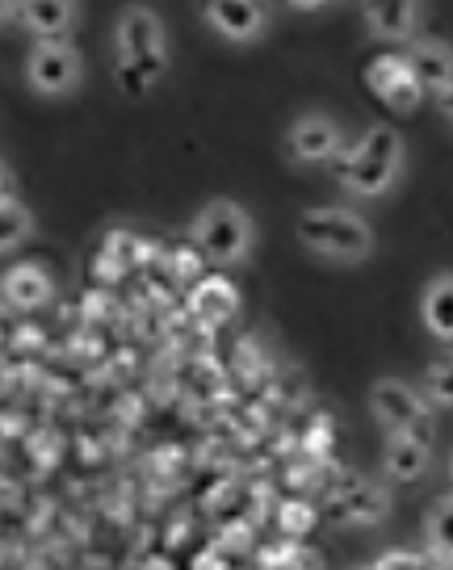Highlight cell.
Masks as SVG:
<instances>
[{"label":"cell","mask_w":453,"mask_h":570,"mask_svg":"<svg viewBox=\"0 0 453 570\" xmlns=\"http://www.w3.org/2000/svg\"><path fill=\"white\" fill-rule=\"evenodd\" d=\"M114 47H118V85L127 97H144L160 85V76L168 71V35L151 9H127L114 26Z\"/></svg>","instance_id":"6da1fadb"},{"label":"cell","mask_w":453,"mask_h":570,"mask_svg":"<svg viewBox=\"0 0 453 570\" xmlns=\"http://www.w3.org/2000/svg\"><path fill=\"white\" fill-rule=\"evenodd\" d=\"M403 160H407V147H403L400 130L391 126H370L362 139L341 151V168L336 177L348 194L357 197H382L386 189H395V180L403 173Z\"/></svg>","instance_id":"7a4b0ae2"},{"label":"cell","mask_w":453,"mask_h":570,"mask_svg":"<svg viewBox=\"0 0 453 570\" xmlns=\"http://www.w3.org/2000/svg\"><path fill=\"white\" fill-rule=\"evenodd\" d=\"M294 235L307 252L324 256V261H341V265L365 261L374 252V227L345 206H311L298 214Z\"/></svg>","instance_id":"3957f363"},{"label":"cell","mask_w":453,"mask_h":570,"mask_svg":"<svg viewBox=\"0 0 453 570\" xmlns=\"http://www.w3.org/2000/svg\"><path fill=\"white\" fill-rule=\"evenodd\" d=\"M194 244L206 261L215 265H239L248 248H253V218L239 210L236 202H210L201 206L198 218H194Z\"/></svg>","instance_id":"277c9868"},{"label":"cell","mask_w":453,"mask_h":570,"mask_svg":"<svg viewBox=\"0 0 453 570\" xmlns=\"http://www.w3.org/2000/svg\"><path fill=\"white\" fill-rule=\"evenodd\" d=\"M370 407H374L378 428H386L391 436L412 432V436L433 441V411H429L433 403H429L416 386L400 382V377H382V382H374V391H370Z\"/></svg>","instance_id":"5b68a950"},{"label":"cell","mask_w":453,"mask_h":570,"mask_svg":"<svg viewBox=\"0 0 453 570\" xmlns=\"http://www.w3.org/2000/svg\"><path fill=\"white\" fill-rule=\"evenodd\" d=\"M26 80L42 97H63L80 85V55L59 38V42H38L26 59Z\"/></svg>","instance_id":"8992f818"},{"label":"cell","mask_w":453,"mask_h":570,"mask_svg":"<svg viewBox=\"0 0 453 570\" xmlns=\"http://www.w3.org/2000/svg\"><path fill=\"white\" fill-rule=\"evenodd\" d=\"M345 151V130L327 114H303L290 126V156L303 164H324Z\"/></svg>","instance_id":"52a82bcc"},{"label":"cell","mask_w":453,"mask_h":570,"mask_svg":"<svg viewBox=\"0 0 453 570\" xmlns=\"http://www.w3.org/2000/svg\"><path fill=\"white\" fill-rule=\"evenodd\" d=\"M269 9L265 4H244V0H227V4H206L201 21L227 42H256L269 30Z\"/></svg>","instance_id":"ba28073f"},{"label":"cell","mask_w":453,"mask_h":570,"mask_svg":"<svg viewBox=\"0 0 453 570\" xmlns=\"http://www.w3.org/2000/svg\"><path fill=\"white\" fill-rule=\"evenodd\" d=\"M365 80H370L374 97H382L391 109H412L420 101V92H424L416 85V76H412L407 55H378L365 71Z\"/></svg>","instance_id":"9c48e42d"},{"label":"cell","mask_w":453,"mask_h":570,"mask_svg":"<svg viewBox=\"0 0 453 570\" xmlns=\"http://www.w3.org/2000/svg\"><path fill=\"white\" fill-rule=\"evenodd\" d=\"M429 465H433V441L412 436V432L391 436L386 449H382V470H386V479L395 482H420L429 474Z\"/></svg>","instance_id":"30bf717a"},{"label":"cell","mask_w":453,"mask_h":570,"mask_svg":"<svg viewBox=\"0 0 453 570\" xmlns=\"http://www.w3.org/2000/svg\"><path fill=\"white\" fill-rule=\"evenodd\" d=\"M386 508H391L386 491L370 479L345 482V491H341L336 503H332V512L345 520V524H378V520L386 517Z\"/></svg>","instance_id":"8fae6325"},{"label":"cell","mask_w":453,"mask_h":570,"mask_svg":"<svg viewBox=\"0 0 453 570\" xmlns=\"http://www.w3.org/2000/svg\"><path fill=\"white\" fill-rule=\"evenodd\" d=\"M407 63H412V76L424 92H450L453 89V51L441 47V42H412L407 47Z\"/></svg>","instance_id":"7c38bea8"},{"label":"cell","mask_w":453,"mask_h":570,"mask_svg":"<svg viewBox=\"0 0 453 570\" xmlns=\"http://www.w3.org/2000/svg\"><path fill=\"white\" fill-rule=\"evenodd\" d=\"M0 298L13 311H35L51 298V277L42 273V265H18L0 277Z\"/></svg>","instance_id":"4fadbf2b"},{"label":"cell","mask_w":453,"mask_h":570,"mask_svg":"<svg viewBox=\"0 0 453 570\" xmlns=\"http://www.w3.org/2000/svg\"><path fill=\"white\" fill-rule=\"evenodd\" d=\"M420 21H424L420 4H374V9H365V26L382 42H412Z\"/></svg>","instance_id":"5bb4252c"},{"label":"cell","mask_w":453,"mask_h":570,"mask_svg":"<svg viewBox=\"0 0 453 570\" xmlns=\"http://www.w3.org/2000/svg\"><path fill=\"white\" fill-rule=\"evenodd\" d=\"M18 21L38 35V42H59V35H68L76 21V9L63 0H35V4H21Z\"/></svg>","instance_id":"9a60e30c"},{"label":"cell","mask_w":453,"mask_h":570,"mask_svg":"<svg viewBox=\"0 0 453 570\" xmlns=\"http://www.w3.org/2000/svg\"><path fill=\"white\" fill-rule=\"evenodd\" d=\"M420 320L441 344H453V273H441L429 282L420 298Z\"/></svg>","instance_id":"2e32d148"},{"label":"cell","mask_w":453,"mask_h":570,"mask_svg":"<svg viewBox=\"0 0 453 570\" xmlns=\"http://www.w3.org/2000/svg\"><path fill=\"white\" fill-rule=\"evenodd\" d=\"M194 315L201 323H227L239 311V289L227 277H206V282L194 289Z\"/></svg>","instance_id":"e0dca14e"},{"label":"cell","mask_w":453,"mask_h":570,"mask_svg":"<svg viewBox=\"0 0 453 570\" xmlns=\"http://www.w3.org/2000/svg\"><path fill=\"white\" fill-rule=\"evenodd\" d=\"M30 232H35V214L26 210L21 202H13V197H0V256L26 244Z\"/></svg>","instance_id":"ac0fdd59"},{"label":"cell","mask_w":453,"mask_h":570,"mask_svg":"<svg viewBox=\"0 0 453 570\" xmlns=\"http://www.w3.org/2000/svg\"><path fill=\"white\" fill-rule=\"evenodd\" d=\"M424 537H429V550H433L436 558L453 562V491L433 503V512L424 520Z\"/></svg>","instance_id":"d6986e66"},{"label":"cell","mask_w":453,"mask_h":570,"mask_svg":"<svg viewBox=\"0 0 453 570\" xmlns=\"http://www.w3.org/2000/svg\"><path fill=\"white\" fill-rule=\"evenodd\" d=\"M424 399L433 407H453V353L436 356L433 365L424 370Z\"/></svg>","instance_id":"ffe728a7"},{"label":"cell","mask_w":453,"mask_h":570,"mask_svg":"<svg viewBox=\"0 0 453 570\" xmlns=\"http://www.w3.org/2000/svg\"><path fill=\"white\" fill-rule=\"evenodd\" d=\"M382 570H450L445 558H436L433 550H386L378 558Z\"/></svg>","instance_id":"44dd1931"},{"label":"cell","mask_w":453,"mask_h":570,"mask_svg":"<svg viewBox=\"0 0 453 570\" xmlns=\"http://www.w3.org/2000/svg\"><path fill=\"white\" fill-rule=\"evenodd\" d=\"M441 114H445V118L453 122V89H450V92H441Z\"/></svg>","instance_id":"7402d4cb"},{"label":"cell","mask_w":453,"mask_h":570,"mask_svg":"<svg viewBox=\"0 0 453 570\" xmlns=\"http://www.w3.org/2000/svg\"><path fill=\"white\" fill-rule=\"evenodd\" d=\"M269 570H307V567H303V562H290V558H286V562H273Z\"/></svg>","instance_id":"603a6c76"},{"label":"cell","mask_w":453,"mask_h":570,"mask_svg":"<svg viewBox=\"0 0 453 570\" xmlns=\"http://www.w3.org/2000/svg\"><path fill=\"white\" fill-rule=\"evenodd\" d=\"M9 18H18V9H13V4H0V21H9Z\"/></svg>","instance_id":"cb8c5ba5"},{"label":"cell","mask_w":453,"mask_h":570,"mask_svg":"<svg viewBox=\"0 0 453 570\" xmlns=\"http://www.w3.org/2000/svg\"><path fill=\"white\" fill-rule=\"evenodd\" d=\"M4 189H9V177H4V168H0V197H9Z\"/></svg>","instance_id":"d4e9b609"},{"label":"cell","mask_w":453,"mask_h":570,"mask_svg":"<svg viewBox=\"0 0 453 570\" xmlns=\"http://www.w3.org/2000/svg\"><path fill=\"white\" fill-rule=\"evenodd\" d=\"M450 487H453V458H450Z\"/></svg>","instance_id":"484cf974"},{"label":"cell","mask_w":453,"mask_h":570,"mask_svg":"<svg viewBox=\"0 0 453 570\" xmlns=\"http://www.w3.org/2000/svg\"><path fill=\"white\" fill-rule=\"evenodd\" d=\"M362 570H382V567H378V562H374V567H362Z\"/></svg>","instance_id":"4316f807"},{"label":"cell","mask_w":453,"mask_h":570,"mask_svg":"<svg viewBox=\"0 0 453 570\" xmlns=\"http://www.w3.org/2000/svg\"><path fill=\"white\" fill-rule=\"evenodd\" d=\"M450 570H453V562H450Z\"/></svg>","instance_id":"83f0119b"}]
</instances>
